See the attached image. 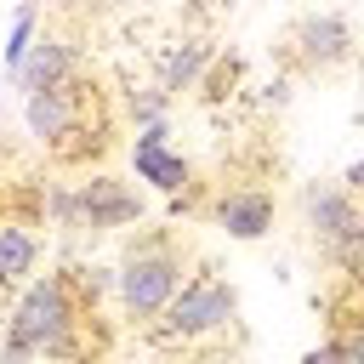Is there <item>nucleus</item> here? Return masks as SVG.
Instances as JSON below:
<instances>
[{"label":"nucleus","instance_id":"obj_1","mask_svg":"<svg viewBox=\"0 0 364 364\" xmlns=\"http://www.w3.org/2000/svg\"><path fill=\"white\" fill-rule=\"evenodd\" d=\"M80 324H85V301H80V279H74V273L28 279V290L17 296L11 318H6L0 364H23V358H74Z\"/></svg>","mask_w":364,"mask_h":364},{"label":"nucleus","instance_id":"obj_2","mask_svg":"<svg viewBox=\"0 0 364 364\" xmlns=\"http://www.w3.org/2000/svg\"><path fill=\"white\" fill-rule=\"evenodd\" d=\"M176 290H182V250L171 239H159V233L131 245V256L114 273V296H119V313L131 324H154L176 301Z\"/></svg>","mask_w":364,"mask_h":364},{"label":"nucleus","instance_id":"obj_3","mask_svg":"<svg viewBox=\"0 0 364 364\" xmlns=\"http://www.w3.org/2000/svg\"><path fill=\"white\" fill-rule=\"evenodd\" d=\"M233 313H239V296H233V284H222L216 273H193L182 290H176V301L154 318V330L165 336V341H182V347H193V341H210V336H222L228 324H233Z\"/></svg>","mask_w":364,"mask_h":364},{"label":"nucleus","instance_id":"obj_4","mask_svg":"<svg viewBox=\"0 0 364 364\" xmlns=\"http://www.w3.org/2000/svg\"><path fill=\"white\" fill-rule=\"evenodd\" d=\"M301 205H307V228H313L336 256H347V250L364 245V210H358V193H353V188L313 182V188L301 193Z\"/></svg>","mask_w":364,"mask_h":364},{"label":"nucleus","instance_id":"obj_5","mask_svg":"<svg viewBox=\"0 0 364 364\" xmlns=\"http://www.w3.org/2000/svg\"><path fill=\"white\" fill-rule=\"evenodd\" d=\"M290 57L313 74H330L341 63H353V28L341 11H307L296 28H290Z\"/></svg>","mask_w":364,"mask_h":364},{"label":"nucleus","instance_id":"obj_6","mask_svg":"<svg viewBox=\"0 0 364 364\" xmlns=\"http://www.w3.org/2000/svg\"><path fill=\"white\" fill-rule=\"evenodd\" d=\"M80 108H85V85H80V80H63V85H51V91L23 97L28 136H40L46 148H63V136H74V125H80Z\"/></svg>","mask_w":364,"mask_h":364},{"label":"nucleus","instance_id":"obj_7","mask_svg":"<svg viewBox=\"0 0 364 364\" xmlns=\"http://www.w3.org/2000/svg\"><path fill=\"white\" fill-rule=\"evenodd\" d=\"M131 165H136V182H148V188H159V193H182V188L193 182V165L165 148V119H159V125H136Z\"/></svg>","mask_w":364,"mask_h":364},{"label":"nucleus","instance_id":"obj_8","mask_svg":"<svg viewBox=\"0 0 364 364\" xmlns=\"http://www.w3.org/2000/svg\"><path fill=\"white\" fill-rule=\"evenodd\" d=\"M74 193H80V228H91V233L142 222V199H136L125 182H114V176H91V182H80Z\"/></svg>","mask_w":364,"mask_h":364},{"label":"nucleus","instance_id":"obj_9","mask_svg":"<svg viewBox=\"0 0 364 364\" xmlns=\"http://www.w3.org/2000/svg\"><path fill=\"white\" fill-rule=\"evenodd\" d=\"M17 80V91L23 97H34V91H51V85H63V80H74V46H63V40H34L28 46V57H23V68L11 74Z\"/></svg>","mask_w":364,"mask_h":364},{"label":"nucleus","instance_id":"obj_10","mask_svg":"<svg viewBox=\"0 0 364 364\" xmlns=\"http://www.w3.org/2000/svg\"><path fill=\"white\" fill-rule=\"evenodd\" d=\"M216 222H222V233L239 239V245L267 239V233H273V193H256V188L228 193V199L216 205Z\"/></svg>","mask_w":364,"mask_h":364},{"label":"nucleus","instance_id":"obj_11","mask_svg":"<svg viewBox=\"0 0 364 364\" xmlns=\"http://www.w3.org/2000/svg\"><path fill=\"white\" fill-rule=\"evenodd\" d=\"M205 63H210V46H199V40H182V46H171L165 57H159V91H193L199 85V74H205Z\"/></svg>","mask_w":364,"mask_h":364},{"label":"nucleus","instance_id":"obj_12","mask_svg":"<svg viewBox=\"0 0 364 364\" xmlns=\"http://www.w3.org/2000/svg\"><path fill=\"white\" fill-rule=\"evenodd\" d=\"M34 262H40V239L28 228H0V290L23 284L34 273Z\"/></svg>","mask_w":364,"mask_h":364},{"label":"nucleus","instance_id":"obj_13","mask_svg":"<svg viewBox=\"0 0 364 364\" xmlns=\"http://www.w3.org/2000/svg\"><path fill=\"white\" fill-rule=\"evenodd\" d=\"M28 46H34V6L23 0V6H17V17H11V34H6V74H17V68H23Z\"/></svg>","mask_w":364,"mask_h":364},{"label":"nucleus","instance_id":"obj_14","mask_svg":"<svg viewBox=\"0 0 364 364\" xmlns=\"http://www.w3.org/2000/svg\"><path fill=\"white\" fill-rule=\"evenodd\" d=\"M165 102H171V91H159V85H154V91H136V97H131V119H136V125H159V119H165Z\"/></svg>","mask_w":364,"mask_h":364},{"label":"nucleus","instance_id":"obj_15","mask_svg":"<svg viewBox=\"0 0 364 364\" xmlns=\"http://www.w3.org/2000/svg\"><path fill=\"white\" fill-rule=\"evenodd\" d=\"M336 364H364V324L336 341Z\"/></svg>","mask_w":364,"mask_h":364},{"label":"nucleus","instance_id":"obj_16","mask_svg":"<svg viewBox=\"0 0 364 364\" xmlns=\"http://www.w3.org/2000/svg\"><path fill=\"white\" fill-rule=\"evenodd\" d=\"M301 364H336V341H324V347H307V353H301Z\"/></svg>","mask_w":364,"mask_h":364},{"label":"nucleus","instance_id":"obj_17","mask_svg":"<svg viewBox=\"0 0 364 364\" xmlns=\"http://www.w3.org/2000/svg\"><path fill=\"white\" fill-rule=\"evenodd\" d=\"M341 188H353V193H364V159H353V165L341 171Z\"/></svg>","mask_w":364,"mask_h":364},{"label":"nucleus","instance_id":"obj_18","mask_svg":"<svg viewBox=\"0 0 364 364\" xmlns=\"http://www.w3.org/2000/svg\"><path fill=\"white\" fill-rule=\"evenodd\" d=\"M193 364H245V358H239V353H199Z\"/></svg>","mask_w":364,"mask_h":364},{"label":"nucleus","instance_id":"obj_19","mask_svg":"<svg viewBox=\"0 0 364 364\" xmlns=\"http://www.w3.org/2000/svg\"><path fill=\"white\" fill-rule=\"evenodd\" d=\"M222 6H245V0H222Z\"/></svg>","mask_w":364,"mask_h":364}]
</instances>
